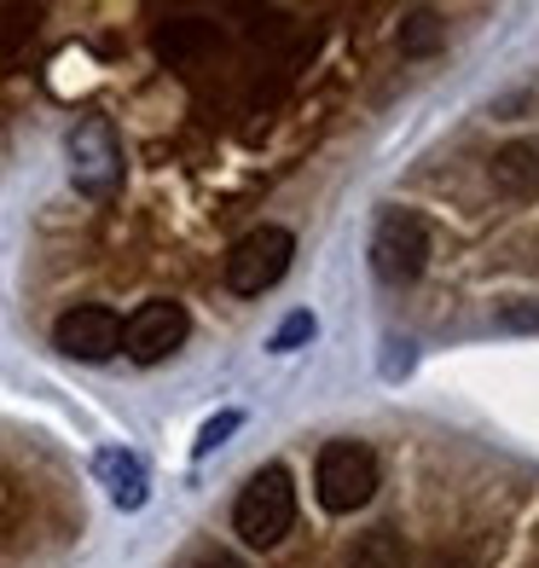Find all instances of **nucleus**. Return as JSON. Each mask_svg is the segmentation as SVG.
<instances>
[{"label": "nucleus", "instance_id": "f8f14e48", "mask_svg": "<svg viewBox=\"0 0 539 568\" xmlns=\"http://www.w3.org/2000/svg\"><path fill=\"white\" fill-rule=\"evenodd\" d=\"M238 424H244V412H221V418H210V424L197 429V442H192V453H197V458H210V453H215V447L226 442V435L238 429Z\"/></svg>", "mask_w": 539, "mask_h": 568}, {"label": "nucleus", "instance_id": "4468645a", "mask_svg": "<svg viewBox=\"0 0 539 568\" xmlns=\"http://www.w3.org/2000/svg\"><path fill=\"white\" fill-rule=\"evenodd\" d=\"M494 325L499 331H539V302H505Z\"/></svg>", "mask_w": 539, "mask_h": 568}, {"label": "nucleus", "instance_id": "f257e3e1", "mask_svg": "<svg viewBox=\"0 0 539 568\" xmlns=\"http://www.w3.org/2000/svg\"><path fill=\"white\" fill-rule=\"evenodd\" d=\"M291 523H296V481H291L285 464H262L233 505V528H238L244 546L273 551L278 539L291 534Z\"/></svg>", "mask_w": 539, "mask_h": 568}, {"label": "nucleus", "instance_id": "2eb2a0df", "mask_svg": "<svg viewBox=\"0 0 539 568\" xmlns=\"http://www.w3.org/2000/svg\"><path fill=\"white\" fill-rule=\"evenodd\" d=\"M359 568H400L395 539H389V534H372V539H366V551H359Z\"/></svg>", "mask_w": 539, "mask_h": 568}, {"label": "nucleus", "instance_id": "423d86ee", "mask_svg": "<svg viewBox=\"0 0 539 568\" xmlns=\"http://www.w3.org/2000/svg\"><path fill=\"white\" fill-rule=\"evenodd\" d=\"M186 331H192L186 307L169 302V296H157V302L134 307V314L122 320V354L140 359V366H163V359L186 343Z\"/></svg>", "mask_w": 539, "mask_h": 568}, {"label": "nucleus", "instance_id": "0eeeda50", "mask_svg": "<svg viewBox=\"0 0 539 568\" xmlns=\"http://www.w3.org/2000/svg\"><path fill=\"white\" fill-rule=\"evenodd\" d=\"M53 348L70 354V359H82V366H99V359L122 354V320L111 314V307H99V302H82V307H70V314H59Z\"/></svg>", "mask_w": 539, "mask_h": 568}, {"label": "nucleus", "instance_id": "6e6552de", "mask_svg": "<svg viewBox=\"0 0 539 568\" xmlns=\"http://www.w3.org/2000/svg\"><path fill=\"white\" fill-rule=\"evenodd\" d=\"M93 476L105 481V494H111L116 510H140L151 499V476H145V464L128 453V447H105V453H99L93 458Z\"/></svg>", "mask_w": 539, "mask_h": 568}, {"label": "nucleus", "instance_id": "f03ea898", "mask_svg": "<svg viewBox=\"0 0 539 568\" xmlns=\"http://www.w3.org/2000/svg\"><path fill=\"white\" fill-rule=\"evenodd\" d=\"M70 186L93 203L122 192V140L105 116H82L70 128Z\"/></svg>", "mask_w": 539, "mask_h": 568}, {"label": "nucleus", "instance_id": "20e7f679", "mask_svg": "<svg viewBox=\"0 0 539 568\" xmlns=\"http://www.w3.org/2000/svg\"><path fill=\"white\" fill-rule=\"evenodd\" d=\"M314 487H319V505L330 516H348L359 505H372V494H377V458H372V447L366 442H330V447H319Z\"/></svg>", "mask_w": 539, "mask_h": 568}, {"label": "nucleus", "instance_id": "ddd939ff", "mask_svg": "<svg viewBox=\"0 0 539 568\" xmlns=\"http://www.w3.org/2000/svg\"><path fill=\"white\" fill-rule=\"evenodd\" d=\"M307 337H314V314H291L285 325L273 331V343H267V348H273V354H291V348H302Z\"/></svg>", "mask_w": 539, "mask_h": 568}, {"label": "nucleus", "instance_id": "9d476101", "mask_svg": "<svg viewBox=\"0 0 539 568\" xmlns=\"http://www.w3.org/2000/svg\"><path fill=\"white\" fill-rule=\"evenodd\" d=\"M447 47V23L435 18V12H406L400 23V53L406 59H429V53H441Z\"/></svg>", "mask_w": 539, "mask_h": 568}, {"label": "nucleus", "instance_id": "7ed1b4c3", "mask_svg": "<svg viewBox=\"0 0 539 568\" xmlns=\"http://www.w3.org/2000/svg\"><path fill=\"white\" fill-rule=\"evenodd\" d=\"M429 255H435V239H429V221L418 210H389L377 221V232H372V273L383 284L424 278Z\"/></svg>", "mask_w": 539, "mask_h": 568}, {"label": "nucleus", "instance_id": "1a4fd4ad", "mask_svg": "<svg viewBox=\"0 0 539 568\" xmlns=\"http://www.w3.org/2000/svg\"><path fill=\"white\" fill-rule=\"evenodd\" d=\"M487 174H494V192H499V197H517V203L539 197V145H528V140L505 145Z\"/></svg>", "mask_w": 539, "mask_h": 568}, {"label": "nucleus", "instance_id": "9b49d317", "mask_svg": "<svg viewBox=\"0 0 539 568\" xmlns=\"http://www.w3.org/2000/svg\"><path fill=\"white\" fill-rule=\"evenodd\" d=\"M30 36H35L30 7H0V70H12V59L30 47Z\"/></svg>", "mask_w": 539, "mask_h": 568}, {"label": "nucleus", "instance_id": "39448f33", "mask_svg": "<svg viewBox=\"0 0 539 568\" xmlns=\"http://www.w3.org/2000/svg\"><path fill=\"white\" fill-rule=\"evenodd\" d=\"M291 255H296V239L285 226L244 232V239L226 250V291L233 296H267L273 284L291 273Z\"/></svg>", "mask_w": 539, "mask_h": 568}, {"label": "nucleus", "instance_id": "dca6fc26", "mask_svg": "<svg viewBox=\"0 0 539 568\" xmlns=\"http://www.w3.org/2000/svg\"><path fill=\"white\" fill-rule=\"evenodd\" d=\"M186 568H244V562H238L233 551H215V546H210V551H197Z\"/></svg>", "mask_w": 539, "mask_h": 568}]
</instances>
